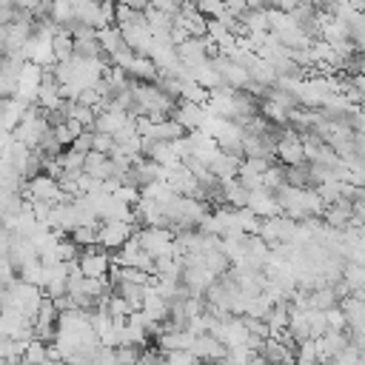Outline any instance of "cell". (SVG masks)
I'll return each instance as SVG.
<instances>
[{
  "mask_svg": "<svg viewBox=\"0 0 365 365\" xmlns=\"http://www.w3.org/2000/svg\"><path fill=\"white\" fill-rule=\"evenodd\" d=\"M174 23L182 26L191 37H205L208 34V17H202L197 6H182L180 14L174 17Z\"/></svg>",
  "mask_w": 365,
  "mask_h": 365,
  "instance_id": "obj_9",
  "label": "cell"
},
{
  "mask_svg": "<svg viewBox=\"0 0 365 365\" xmlns=\"http://www.w3.org/2000/svg\"><path fill=\"white\" fill-rule=\"evenodd\" d=\"M277 160L282 163V168H297V165H305L308 157H305V140L291 131V128H282L277 134Z\"/></svg>",
  "mask_w": 365,
  "mask_h": 365,
  "instance_id": "obj_2",
  "label": "cell"
},
{
  "mask_svg": "<svg viewBox=\"0 0 365 365\" xmlns=\"http://www.w3.org/2000/svg\"><path fill=\"white\" fill-rule=\"evenodd\" d=\"M191 354L197 356L200 365H202V362H205V365H217L220 359L228 356V348H225L214 334H205V336H197V339H194Z\"/></svg>",
  "mask_w": 365,
  "mask_h": 365,
  "instance_id": "obj_6",
  "label": "cell"
},
{
  "mask_svg": "<svg viewBox=\"0 0 365 365\" xmlns=\"http://www.w3.org/2000/svg\"><path fill=\"white\" fill-rule=\"evenodd\" d=\"M43 299H46V291L31 285V282H23V279H17L14 285L3 288V308H14L17 314H23L31 322H34Z\"/></svg>",
  "mask_w": 365,
  "mask_h": 365,
  "instance_id": "obj_1",
  "label": "cell"
},
{
  "mask_svg": "<svg viewBox=\"0 0 365 365\" xmlns=\"http://www.w3.org/2000/svg\"><path fill=\"white\" fill-rule=\"evenodd\" d=\"M29 108H31V106H26V103L17 100V97H3V131H6V134H14L17 125L23 123V117L29 114Z\"/></svg>",
  "mask_w": 365,
  "mask_h": 365,
  "instance_id": "obj_10",
  "label": "cell"
},
{
  "mask_svg": "<svg viewBox=\"0 0 365 365\" xmlns=\"http://www.w3.org/2000/svg\"><path fill=\"white\" fill-rule=\"evenodd\" d=\"M134 117L125 111V108H120L117 103H111L106 111H100L97 114V125H94V131H100V134H111V137H117L128 123H131Z\"/></svg>",
  "mask_w": 365,
  "mask_h": 365,
  "instance_id": "obj_7",
  "label": "cell"
},
{
  "mask_svg": "<svg viewBox=\"0 0 365 365\" xmlns=\"http://www.w3.org/2000/svg\"><path fill=\"white\" fill-rule=\"evenodd\" d=\"M137 228H140V225H134V222H117V220L100 222V248H106V251H120L125 242H131V240L137 237Z\"/></svg>",
  "mask_w": 365,
  "mask_h": 365,
  "instance_id": "obj_4",
  "label": "cell"
},
{
  "mask_svg": "<svg viewBox=\"0 0 365 365\" xmlns=\"http://www.w3.org/2000/svg\"><path fill=\"white\" fill-rule=\"evenodd\" d=\"M248 208H251L259 220H274V217H279V214H282L279 197H277L274 191H265V188L251 191V197H248Z\"/></svg>",
  "mask_w": 365,
  "mask_h": 365,
  "instance_id": "obj_8",
  "label": "cell"
},
{
  "mask_svg": "<svg viewBox=\"0 0 365 365\" xmlns=\"http://www.w3.org/2000/svg\"><path fill=\"white\" fill-rule=\"evenodd\" d=\"M194 334H188V331H163L160 336H157V348L163 351V354H177V351H191V345H194Z\"/></svg>",
  "mask_w": 365,
  "mask_h": 365,
  "instance_id": "obj_11",
  "label": "cell"
},
{
  "mask_svg": "<svg viewBox=\"0 0 365 365\" xmlns=\"http://www.w3.org/2000/svg\"><path fill=\"white\" fill-rule=\"evenodd\" d=\"M83 277L88 279H108L111 277V268H114V257L106 251V248H86L77 259Z\"/></svg>",
  "mask_w": 365,
  "mask_h": 365,
  "instance_id": "obj_3",
  "label": "cell"
},
{
  "mask_svg": "<svg viewBox=\"0 0 365 365\" xmlns=\"http://www.w3.org/2000/svg\"><path fill=\"white\" fill-rule=\"evenodd\" d=\"M100 48H103V54H106L108 60L128 48V46H125V37H123V31H120V26H108V29L100 31Z\"/></svg>",
  "mask_w": 365,
  "mask_h": 365,
  "instance_id": "obj_12",
  "label": "cell"
},
{
  "mask_svg": "<svg viewBox=\"0 0 365 365\" xmlns=\"http://www.w3.org/2000/svg\"><path fill=\"white\" fill-rule=\"evenodd\" d=\"M208 114H211L208 106H197V103L180 100V103H177V111H174L171 117L185 128V134H194V131H202V128H205Z\"/></svg>",
  "mask_w": 365,
  "mask_h": 365,
  "instance_id": "obj_5",
  "label": "cell"
},
{
  "mask_svg": "<svg viewBox=\"0 0 365 365\" xmlns=\"http://www.w3.org/2000/svg\"><path fill=\"white\" fill-rule=\"evenodd\" d=\"M165 365H200V362L191 351H177V354H165Z\"/></svg>",
  "mask_w": 365,
  "mask_h": 365,
  "instance_id": "obj_13",
  "label": "cell"
}]
</instances>
